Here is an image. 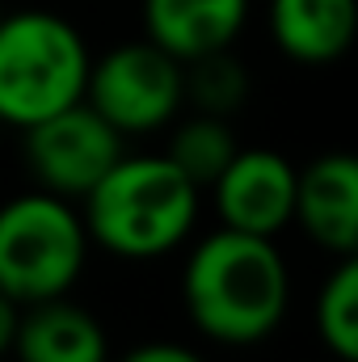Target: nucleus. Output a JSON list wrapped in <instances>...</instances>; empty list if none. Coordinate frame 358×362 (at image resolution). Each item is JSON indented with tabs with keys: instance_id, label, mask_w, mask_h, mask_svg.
<instances>
[{
	"instance_id": "obj_1",
	"label": "nucleus",
	"mask_w": 358,
	"mask_h": 362,
	"mask_svg": "<svg viewBox=\"0 0 358 362\" xmlns=\"http://www.w3.org/2000/svg\"><path fill=\"white\" fill-rule=\"evenodd\" d=\"M181 303L194 329L215 346H258L291 308V270L274 236L219 228L202 236L181 266Z\"/></svg>"
},
{
	"instance_id": "obj_2",
	"label": "nucleus",
	"mask_w": 358,
	"mask_h": 362,
	"mask_svg": "<svg viewBox=\"0 0 358 362\" xmlns=\"http://www.w3.org/2000/svg\"><path fill=\"white\" fill-rule=\"evenodd\" d=\"M81 202L89 245L122 262H156L198 228L202 189L165 152H122Z\"/></svg>"
},
{
	"instance_id": "obj_3",
	"label": "nucleus",
	"mask_w": 358,
	"mask_h": 362,
	"mask_svg": "<svg viewBox=\"0 0 358 362\" xmlns=\"http://www.w3.org/2000/svg\"><path fill=\"white\" fill-rule=\"evenodd\" d=\"M89 47L81 30L51 8L0 13V122L34 127L85 101Z\"/></svg>"
},
{
	"instance_id": "obj_4",
	"label": "nucleus",
	"mask_w": 358,
	"mask_h": 362,
	"mask_svg": "<svg viewBox=\"0 0 358 362\" xmlns=\"http://www.w3.org/2000/svg\"><path fill=\"white\" fill-rule=\"evenodd\" d=\"M89 262V232L81 211L51 194L25 189L0 202V291L21 308L68 295Z\"/></svg>"
},
{
	"instance_id": "obj_5",
	"label": "nucleus",
	"mask_w": 358,
	"mask_h": 362,
	"mask_svg": "<svg viewBox=\"0 0 358 362\" xmlns=\"http://www.w3.org/2000/svg\"><path fill=\"white\" fill-rule=\"evenodd\" d=\"M85 101L127 139L169 127L185 105V64L152 38L118 42L89 64Z\"/></svg>"
},
{
	"instance_id": "obj_6",
	"label": "nucleus",
	"mask_w": 358,
	"mask_h": 362,
	"mask_svg": "<svg viewBox=\"0 0 358 362\" xmlns=\"http://www.w3.org/2000/svg\"><path fill=\"white\" fill-rule=\"evenodd\" d=\"M122 152H127L122 135L89 101H76L25 127V165L38 181V189H51L68 202L85 198Z\"/></svg>"
},
{
	"instance_id": "obj_7",
	"label": "nucleus",
	"mask_w": 358,
	"mask_h": 362,
	"mask_svg": "<svg viewBox=\"0 0 358 362\" xmlns=\"http://www.w3.org/2000/svg\"><path fill=\"white\" fill-rule=\"evenodd\" d=\"M207 189L219 228L278 236L295 211V165L274 148H236V156Z\"/></svg>"
},
{
	"instance_id": "obj_8",
	"label": "nucleus",
	"mask_w": 358,
	"mask_h": 362,
	"mask_svg": "<svg viewBox=\"0 0 358 362\" xmlns=\"http://www.w3.org/2000/svg\"><path fill=\"white\" fill-rule=\"evenodd\" d=\"M291 223L329 257H354L358 249V165L350 152H325L295 169Z\"/></svg>"
},
{
	"instance_id": "obj_9",
	"label": "nucleus",
	"mask_w": 358,
	"mask_h": 362,
	"mask_svg": "<svg viewBox=\"0 0 358 362\" xmlns=\"http://www.w3.org/2000/svg\"><path fill=\"white\" fill-rule=\"evenodd\" d=\"M8 354L17 362H110V337L89 308L55 295L21 308Z\"/></svg>"
},
{
	"instance_id": "obj_10",
	"label": "nucleus",
	"mask_w": 358,
	"mask_h": 362,
	"mask_svg": "<svg viewBox=\"0 0 358 362\" xmlns=\"http://www.w3.org/2000/svg\"><path fill=\"white\" fill-rule=\"evenodd\" d=\"M249 21V0H144V38L190 64L224 51Z\"/></svg>"
},
{
	"instance_id": "obj_11",
	"label": "nucleus",
	"mask_w": 358,
	"mask_h": 362,
	"mask_svg": "<svg viewBox=\"0 0 358 362\" xmlns=\"http://www.w3.org/2000/svg\"><path fill=\"white\" fill-rule=\"evenodd\" d=\"M266 21L274 47L287 59L321 68L350 51L358 8L354 0H270Z\"/></svg>"
},
{
	"instance_id": "obj_12",
	"label": "nucleus",
	"mask_w": 358,
	"mask_h": 362,
	"mask_svg": "<svg viewBox=\"0 0 358 362\" xmlns=\"http://www.w3.org/2000/svg\"><path fill=\"white\" fill-rule=\"evenodd\" d=\"M236 131L228 127V118L219 114H190L173 127V139L165 148V156L178 165L198 189H207L211 181L224 173V165L236 156Z\"/></svg>"
},
{
	"instance_id": "obj_13",
	"label": "nucleus",
	"mask_w": 358,
	"mask_h": 362,
	"mask_svg": "<svg viewBox=\"0 0 358 362\" xmlns=\"http://www.w3.org/2000/svg\"><path fill=\"white\" fill-rule=\"evenodd\" d=\"M316 337L325 341V350L337 362L358 358V262L354 257H337V266L329 270L325 286L316 291Z\"/></svg>"
},
{
	"instance_id": "obj_14",
	"label": "nucleus",
	"mask_w": 358,
	"mask_h": 362,
	"mask_svg": "<svg viewBox=\"0 0 358 362\" xmlns=\"http://www.w3.org/2000/svg\"><path fill=\"white\" fill-rule=\"evenodd\" d=\"M249 93V76L241 68V59L224 47L211 55H198L185 64V101H194L198 114H219L228 118Z\"/></svg>"
},
{
	"instance_id": "obj_15",
	"label": "nucleus",
	"mask_w": 358,
	"mask_h": 362,
	"mask_svg": "<svg viewBox=\"0 0 358 362\" xmlns=\"http://www.w3.org/2000/svg\"><path fill=\"white\" fill-rule=\"evenodd\" d=\"M122 362H207L198 350H190L185 341H139L131 346Z\"/></svg>"
},
{
	"instance_id": "obj_16",
	"label": "nucleus",
	"mask_w": 358,
	"mask_h": 362,
	"mask_svg": "<svg viewBox=\"0 0 358 362\" xmlns=\"http://www.w3.org/2000/svg\"><path fill=\"white\" fill-rule=\"evenodd\" d=\"M17 320H21V303L13 295L0 291V358L13 350V337H17Z\"/></svg>"
}]
</instances>
